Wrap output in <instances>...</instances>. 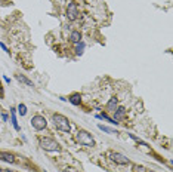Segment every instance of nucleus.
Returning a JSON list of instances; mask_svg holds the SVG:
<instances>
[{"mask_svg":"<svg viewBox=\"0 0 173 172\" xmlns=\"http://www.w3.org/2000/svg\"><path fill=\"white\" fill-rule=\"evenodd\" d=\"M2 119H3V120H7V114H2Z\"/></svg>","mask_w":173,"mask_h":172,"instance_id":"obj_20","label":"nucleus"},{"mask_svg":"<svg viewBox=\"0 0 173 172\" xmlns=\"http://www.w3.org/2000/svg\"><path fill=\"white\" fill-rule=\"evenodd\" d=\"M76 139L77 143H80L82 145H86V147H93L95 145V138L92 137V134L84 129H80V131L76 134Z\"/></svg>","mask_w":173,"mask_h":172,"instance_id":"obj_2","label":"nucleus"},{"mask_svg":"<svg viewBox=\"0 0 173 172\" xmlns=\"http://www.w3.org/2000/svg\"><path fill=\"white\" fill-rule=\"evenodd\" d=\"M0 160L7 162V163H15L17 159H15V156L12 154V153H7V151H0Z\"/></svg>","mask_w":173,"mask_h":172,"instance_id":"obj_8","label":"nucleus"},{"mask_svg":"<svg viewBox=\"0 0 173 172\" xmlns=\"http://www.w3.org/2000/svg\"><path fill=\"white\" fill-rule=\"evenodd\" d=\"M40 147L46 151H61V145L56 143L53 138H49V137H45V138H40Z\"/></svg>","mask_w":173,"mask_h":172,"instance_id":"obj_3","label":"nucleus"},{"mask_svg":"<svg viewBox=\"0 0 173 172\" xmlns=\"http://www.w3.org/2000/svg\"><path fill=\"white\" fill-rule=\"evenodd\" d=\"M52 122H53V125L58 131L61 132H70L71 131V123L68 120L65 116L59 114V113H55V114L52 116Z\"/></svg>","mask_w":173,"mask_h":172,"instance_id":"obj_1","label":"nucleus"},{"mask_svg":"<svg viewBox=\"0 0 173 172\" xmlns=\"http://www.w3.org/2000/svg\"><path fill=\"white\" fill-rule=\"evenodd\" d=\"M17 80L18 82H22V83H25V85L27 86H31V88H33V82L31 80H28L27 77H25V76H22V74H17Z\"/></svg>","mask_w":173,"mask_h":172,"instance_id":"obj_15","label":"nucleus"},{"mask_svg":"<svg viewBox=\"0 0 173 172\" xmlns=\"http://www.w3.org/2000/svg\"><path fill=\"white\" fill-rule=\"evenodd\" d=\"M17 110H18V114L21 116V117H24V116L27 114V105L25 104H19Z\"/></svg>","mask_w":173,"mask_h":172,"instance_id":"obj_16","label":"nucleus"},{"mask_svg":"<svg viewBox=\"0 0 173 172\" xmlns=\"http://www.w3.org/2000/svg\"><path fill=\"white\" fill-rule=\"evenodd\" d=\"M0 48H2V49H3L5 52H9V49L6 48V45H5V43H2V42H0Z\"/></svg>","mask_w":173,"mask_h":172,"instance_id":"obj_18","label":"nucleus"},{"mask_svg":"<svg viewBox=\"0 0 173 172\" xmlns=\"http://www.w3.org/2000/svg\"><path fill=\"white\" fill-rule=\"evenodd\" d=\"M98 128H99L101 131L106 132V134H117V131H116V129H112V128H108V126H104V125H98Z\"/></svg>","mask_w":173,"mask_h":172,"instance_id":"obj_17","label":"nucleus"},{"mask_svg":"<svg viewBox=\"0 0 173 172\" xmlns=\"http://www.w3.org/2000/svg\"><path fill=\"white\" fill-rule=\"evenodd\" d=\"M96 119H104V120H106L108 123H111V125H118V122H116L114 119H111L108 114H105V113H102V114H96Z\"/></svg>","mask_w":173,"mask_h":172,"instance_id":"obj_13","label":"nucleus"},{"mask_svg":"<svg viewBox=\"0 0 173 172\" xmlns=\"http://www.w3.org/2000/svg\"><path fill=\"white\" fill-rule=\"evenodd\" d=\"M112 113H114V120L116 122L123 120L124 117H126V110H124V107H117Z\"/></svg>","mask_w":173,"mask_h":172,"instance_id":"obj_7","label":"nucleus"},{"mask_svg":"<svg viewBox=\"0 0 173 172\" xmlns=\"http://www.w3.org/2000/svg\"><path fill=\"white\" fill-rule=\"evenodd\" d=\"M64 172H70V171H64Z\"/></svg>","mask_w":173,"mask_h":172,"instance_id":"obj_23","label":"nucleus"},{"mask_svg":"<svg viewBox=\"0 0 173 172\" xmlns=\"http://www.w3.org/2000/svg\"><path fill=\"white\" fill-rule=\"evenodd\" d=\"M3 80H5L6 83H11V79H9L7 76H3Z\"/></svg>","mask_w":173,"mask_h":172,"instance_id":"obj_19","label":"nucleus"},{"mask_svg":"<svg viewBox=\"0 0 173 172\" xmlns=\"http://www.w3.org/2000/svg\"><path fill=\"white\" fill-rule=\"evenodd\" d=\"M70 40L73 42V43H78V42H82V33H80L78 30L71 31V34H70Z\"/></svg>","mask_w":173,"mask_h":172,"instance_id":"obj_12","label":"nucleus"},{"mask_svg":"<svg viewBox=\"0 0 173 172\" xmlns=\"http://www.w3.org/2000/svg\"><path fill=\"white\" fill-rule=\"evenodd\" d=\"M3 172H12V171H3Z\"/></svg>","mask_w":173,"mask_h":172,"instance_id":"obj_22","label":"nucleus"},{"mask_svg":"<svg viewBox=\"0 0 173 172\" xmlns=\"http://www.w3.org/2000/svg\"><path fill=\"white\" fill-rule=\"evenodd\" d=\"M11 116H12V125H13V129L15 131H21V128L18 125V120H17V109H11Z\"/></svg>","mask_w":173,"mask_h":172,"instance_id":"obj_10","label":"nucleus"},{"mask_svg":"<svg viewBox=\"0 0 173 172\" xmlns=\"http://www.w3.org/2000/svg\"><path fill=\"white\" fill-rule=\"evenodd\" d=\"M67 18L70 21H76L78 18V8L73 0H70L67 5Z\"/></svg>","mask_w":173,"mask_h":172,"instance_id":"obj_5","label":"nucleus"},{"mask_svg":"<svg viewBox=\"0 0 173 172\" xmlns=\"http://www.w3.org/2000/svg\"><path fill=\"white\" fill-rule=\"evenodd\" d=\"M146 172H151V171H146Z\"/></svg>","mask_w":173,"mask_h":172,"instance_id":"obj_24","label":"nucleus"},{"mask_svg":"<svg viewBox=\"0 0 173 172\" xmlns=\"http://www.w3.org/2000/svg\"><path fill=\"white\" fill-rule=\"evenodd\" d=\"M0 172H3V169H2V168H0Z\"/></svg>","mask_w":173,"mask_h":172,"instance_id":"obj_21","label":"nucleus"},{"mask_svg":"<svg viewBox=\"0 0 173 172\" xmlns=\"http://www.w3.org/2000/svg\"><path fill=\"white\" fill-rule=\"evenodd\" d=\"M68 101L73 104V105H80V104H82V95L77 94V92H76V94H71L70 98H68Z\"/></svg>","mask_w":173,"mask_h":172,"instance_id":"obj_9","label":"nucleus"},{"mask_svg":"<svg viewBox=\"0 0 173 172\" xmlns=\"http://www.w3.org/2000/svg\"><path fill=\"white\" fill-rule=\"evenodd\" d=\"M30 123H31V126H33L36 131H43V129L47 126V120H46L45 116H42V114L33 116L31 120H30Z\"/></svg>","mask_w":173,"mask_h":172,"instance_id":"obj_4","label":"nucleus"},{"mask_svg":"<svg viewBox=\"0 0 173 172\" xmlns=\"http://www.w3.org/2000/svg\"><path fill=\"white\" fill-rule=\"evenodd\" d=\"M110 157H111V160L114 162V163H117V165H129V163H130L129 157H126V156L121 154V153H111Z\"/></svg>","mask_w":173,"mask_h":172,"instance_id":"obj_6","label":"nucleus"},{"mask_svg":"<svg viewBox=\"0 0 173 172\" xmlns=\"http://www.w3.org/2000/svg\"><path fill=\"white\" fill-rule=\"evenodd\" d=\"M84 48H86V45H84V42H78V43H76V55H83V52H84Z\"/></svg>","mask_w":173,"mask_h":172,"instance_id":"obj_14","label":"nucleus"},{"mask_svg":"<svg viewBox=\"0 0 173 172\" xmlns=\"http://www.w3.org/2000/svg\"><path fill=\"white\" fill-rule=\"evenodd\" d=\"M118 107V99L116 97H112V98H110V101L106 103V109L110 110V111H114V110Z\"/></svg>","mask_w":173,"mask_h":172,"instance_id":"obj_11","label":"nucleus"}]
</instances>
